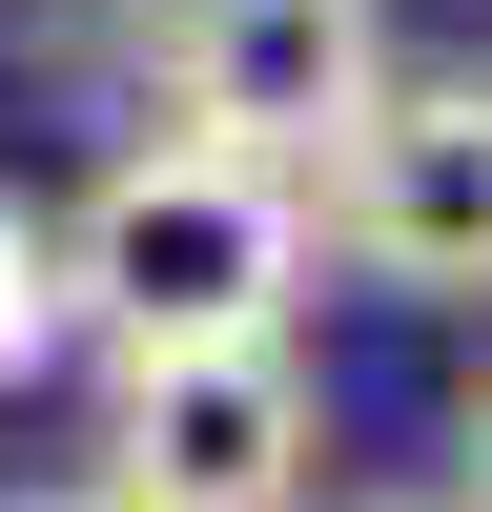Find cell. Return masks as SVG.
<instances>
[{"label":"cell","mask_w":492,"mask_h":512,"mask_svg":"<svg viewBox=\"0 0 492 512\" xmlns=\"http://www.w3.org/2000/svg\"><path fill=\"white\" fill-rule=\"evenodd\" d=\"M62 287H82L103 349H246V328L308 308V185L164 123V144H123L62 205Z\"/></svg>","instance_id":"1"},{"label":"cell","mask_w":492,"mask_h":512,"mask_svg":"<svg viewBox=\"0 0 492 512\" xmlns=\"http://www.w3.org/2000/svg\"><path fill=\"white\" fill-rule=\"evenodd\" d=\"M308 246L369 287H431V308H472L492 287V62H431V82H369V123L308 164Z\"/></svg>","instance_id":"2"},{"label":"cell","mask_w":492,"mask_h":512,"mask_svg":"<svg viewBox=\"0 0 492 512\" xmlns=\"http://www.w3.org/2000/svg\"><path fill=\"white\" fill-rule=\"evenodd\" d=\"M308 451H328V410H308L287 328H246V349H123L103 492H144V512H287Z\"/></svg>","instance_id":"3"},{"label":"cell","mask_w":492,"mask_h":512,"mask_svg":"<svg viewBox=\"0 0 492 512\" xmlns=\"http://www.w3.org/2000/svg\"><path fill=\"white\" fill-rule=\"evenodd\" d=\"M369 82H390V0H185L164 21V123L287 164V185L369 123Z\"/></svg>","instance_id":"4"},{"label":"cell","mask_w":492,"mask_h":512,"mask_svg":"<svg viewBox=\"0 0 492 512\" xmlns=\"http://www.w3.org/2000/svg\"><path fill=\"white\" fill-rule=\"evenodd\" d=\"M82 349V287H62V205L0 185V390H41V369Z\"/></svg>","instance_id":"5"},{"label":"cell","mask_w":492,"mask_h":512,"mask_svg":"<svg viewBox=\"0 0 492 512\" xmlns=\"http://www.w3.org/2000/svg\"><path fill=\"white\" fill-rule=\"evenodd\" d=\"M451 451H472V512H492V369H472V410H451Z\"/></svg>","instance_id":"6"},{"label":"cell","mask_w":492,"mask_h":512,"mask_svg":"<svg viewBox=\"0 0 492 512\" xmlns=\"http://www.w3.org/2000/svg\"><path fill=\"white\" fill-rule=\"evenodd\" d=\"M21 512H144V492H103V472H82V492H21Z\"/></svg>","instance_id":"7"}]
</instances>
